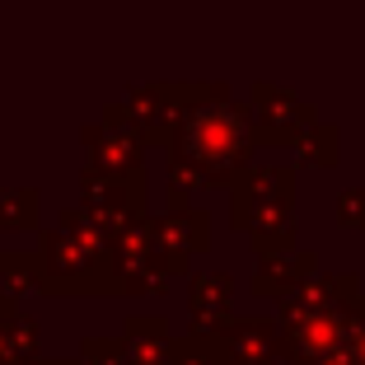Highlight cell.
Wrapping results in <instances>:
<instances>
[{"mask_svg": "<svg viewBox=\"0 0 365 365\" xmlns=\"http://www.w3.org/2000/svg\"><path fill=\"white\" fill-rule=\"evenodd\" d=\"M187 304H192V333L215 337L230 323V309H235V277L230 272H197Z\"/></svg>", "mask_w": 365, "mask_h": 365, "instance_id": "obj_5", "label": "cell"}, {"mask_svg": "<svg viewBox=\"0 0 365 365\" xmlns=\"http://www.w3.org/2000/svg\"><path fill=\"white\" fill-rule=\"evenodd\" d=\"M277 342H281L277 319H230L211 337V365H262Z\"/></svg>", "mask_w": 365, "mask_h": 365, "instance_id": "obj_4", "label": "cell"}, {"mask_svg": "<svg viewBox=\"0 0 365 365\" xmlns=\"http://www.w3.org/2000/svg\"><path fill=\"white\" fill-rule=\"evenodd\" d=\"M230 225L253 239V253L295 248V173L286 164H244L230 178Z\"/></svg>", "mask_w": 365, "mask_h": 365, "instance_id": "obj_1", "label": "cell"}, {"mask_svg": "<svg viewBox=\"0 0 365 365\" xmlns=\"http://www.w3.org/2000/svg\"><path fill=\"white\" fill-rule=\"evenodd\" d=\"M337 225H342L346 230V235H351V230H356V235H365V187H346V192L342 197H337Z\"/></svg>", "mask_w": 365, "mask_h": 365, "instance_id": "obj_10", "label": "cell"}, {"mask_svg": "<svg viewBox=\"0 0 365 365\" xmlns=\"http://www.w3.org/2000/svg\"><path fill=\"white\" fill-rule=\"evenodd\" d=\"M169 333H164L155 319H140L136 328H131V356H136V365H169Z\"/></svg>", "mask_w": 365, "mask_h": 365, "instance_id": "obj_8", "label": "cell"}, {"mask_svg": "<svg viewBox=\"0 0 365 365\" xmlns=\"http://www.w3.org/2000/svg\"><path fill=\"white\" fill-rule=\"evenodd\" d=\"M286 145L300 155L304 164H319V169H333V164H337V131H333V127L304 122V131H290Z\"/></svg>", "mask_w": 365, "mask_h": 365, "instance_id": "obj_7", "label": "cell"}, {"mask_svg": "<svg viewBox=\"0 0 365 365\" xmlns=\"http://www.w3.org/2000/svg\"><path fill=\"white\" fill-rule=\"evenodd\" d=\"M342 351L351 365H365V290L346 304V328H342Z\"/></svg>", "mask_w": 365, "mask_h": 365, "instance_id": "obj_9", "label": "cell"}, {"mask_svg": "<svg viewBox=\"0 0 365 365\" xmlns=\"http://www.w3.org/2000/svg\"><path fill=\"white\" fill-rule=\"evenodd\" d=\"M262 365H304V356L295 351V346H290L286 337H281V342H277V346L267 351V361H262Z\"/></svg>", "mask_w": 365, "mask_h": 365, "instance_id": "obj_12", "label": "cell"}, {"mask_svg": "<svg viewBox=\"0 0 365 365\" xmlns=\"http://www.w3.org/2000/svg\"><path fill=\"white\" fill-rule=\"evenodd\" d=\"M150 235H155V253H160V262L169 267V277H178V272H187V258H192V253H206V248H211V220H206V211H197V206H178L173 215H164Z\"/></svg>", "mask_w": 365, "mask_h": 365, "instance_id": "obj_3", "label": "cell"}, {"mask_svg": "<svg viewBox=\"0 0 365 365\" xmlns=\"http://www.w3.org/2000/svg\"><path fill=\"white\" fill-rule=\"evenodd\" d=\"M169 365H211V337H178L169 346Z\"/></svg>", "mask_w": 365, "mask_h": 365, "instance_id": "obj_11", "label": "cell"}, {"mask_svg": "<svg viewBox=\"0 0 365 365\" xmlns=\"http://www.w3.org/2000/svg\"><path fill=\"white\" fill-rule=\"evenodd\" d=\"M248 150H253V118L230 98H220L215 108H197L178 131V160L192 164L206 187H230V178L248 164Z\"/></svg>", "mask_w": 365, "mask_h": 365, "instance_id": "obj_2", "label": "cell"}, {"mask_svg": "<svg viewBox=\"0 0 365 365\" xmlns=\"http://www.w3.org/2000/svg\"><path fill=\"white\" fill-rule=\"evenodd\" d=\"M319 272V258H314L309 248H281V253H258V272L248 281V290L258 295V300H277L281 290H290L300 277Z\"/></svg>", "mask_w": 365, "mask_h": 365, "instance_id": "obj_6", "label": "cell"}]
</instances>
